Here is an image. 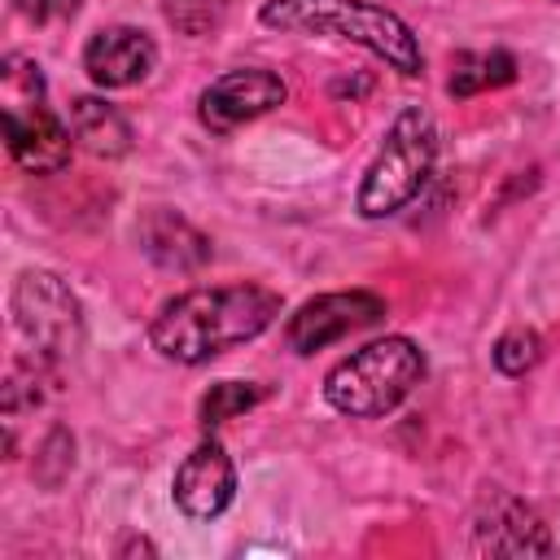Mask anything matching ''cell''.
Listing matches in <instances>:
<instances>
[{"mask_svg": "<svg viewBox=\"0 0 560 560\" xmlns=\"http://www.w3.org/2000/svg\"><path fill=\"white\" fill-rule=\"evenodd\" d=\"M280 315V298L262 284H201L158 306L149 341L175 363H210L214 354L254 341Z\"/></svg>", "mask_w": 560, "mask_h": 560, "instance_id": "6da1fadb", "label": "cell"}, {"mask_svg": "<svg viewBox=\"0 0 560 560\" xmlns=\"http://www.w3.org/2000/svg\"><path fill=\"white\" fill-rule=\"evenodd\" d=\"M258 18L271 31L359 44L407 79L424 74V52H420L416 31L385 4H372V0H267L258 9Z\"/></svg>", "mask_w": 560, "mask_h": 560, "instance_id": "7a4b0ae2", "label": "cell"}, {"mask_svg": "<svg viewBox=\"0 0 560 560\" xmlns=\"http://www.w3.org/2000/svg\"><path fill=\"white\" fill-rule=\"evenodd\" d=\"M420 381H424V350L411 337H381L346 354L324 376V398L341 416L376 420L394 411Z\"/></svg>", "mask_w": 560, "mask_h": 560, "instance_id": "3957f363", "label": "cell"}, {"mask_svg": "<svg viewBox=\"0 0 560 560\" xmlns=\"http://www.w3.org/2000/svg\"><path fill=\"white\" fill-rule=\"evenodd\" d=\"M433 162H438V127H433V114L420 109V105H407L389 122L376 158L368 162V171L359 179V197H354L359 214L363 219L398 214L424 188Z\"/></svg>", "mask_w": 560, "mask_h": 560, "instance_id": "277c9868", "label": "cell"}, {"mask_svg": "<svg viewBox=\"0 0 560 560\" xmlns=\"http://www.w3.org/2000/svg\"><path fill=\"white\" fill-rule=\"evenodd\" d=\"M4 140L22 171L57 175L70 162V122L44 105V74L26 57H4Z\"/></svg>", "mask_w": 560, "mask_h": 560, "instance_id": "5b68a950", "label": "cell"}, {"mask_svg": "<svg viewBox=\"0 0 560 560\" xmlns=\"http://www.w3.org/2000/svg\"><path fill=\"white\" fill-rule=\"evenodd\" d=\"M13 319L35 354L66 359L83 346V306L52 271H22L13 284Z\"/></svg>", "mask_w": 560, "mask_h": 560, "instance_id": "8992f818", "label": "cell"}, {"mask_svg": "<svg viewBox=\"0 0 560 560\" xmlns=\"http://www.w3.org/2000/svg\"><path fill=\"white\" fill-rule=\"evenodd\" d=\"M385 319V298L368 293V289H350V293H319L311 302H302L289 324H284V341L298 354H315L359 328H372Z\"/></svg>", "mask_w": 560, "mask_h": 560, "instance_id": "52a82bcc", "label": "cell"}, {"mask_svg": "<svg viewBox=\"0 0 560 560\" xmlns=\"http://www.w3.org/2000/svg\"><path fill=\"white\" fill-rule=\"evenodd\" d=\"M284 96H289V88H284L280 74H271V70H262V66H241V70L219 74V79L201 92L197 118H201V127H210L214 136H228V131H236V127H245V122L271 114L276 105H284Z\"/></svg>", "mask_w": 560, "mask_h": 560, "instance_id": "ba28073f", "label": "cell"}, {"mask_svg": "<svg viewBox=\"0 0 560 560\" xmlns=\"http://www.w3.org/2000/svg\"><path fill=\"white\" fill-rule=\"evenodd\" d=\"M232 494H236V468H232V459H228V451L219 442L192 446L184 455V464L175 468L171 499L192 521H214L219 512H228Z\"/></svg>", "mask_w": 560, "mask_h": 560, "instance_id": "9c48e42d", "label": "cell"}, {"mask_svg": "<svg viewBox=\"0 0 560 560\" xmlns=\"http://www.w3.org/2000/svg\"><path fill=\"white\" fill-rule=\"evenodd\" d=\"M158 66V44L136 26H105L83 48V70L96 88H131Z\"/></svg>", "mask_w": 560, "mask_h": 560, "instance_id": "30bf717a", "label": "cell"}, {"mask_svg": "<svg viewBox=\"0 0 560 560\" xmlns=\"http://www.w3.org/2000/svg\"><path fill=\"white\" fill-rule=\"evenodd\" d=\"M477 551H490V556H547L551 551V534L542 525V516L512 499V494H499L490 503V516L477 521Z\"/></svg>", "mask_w": 560, "mask_h": 560, "instance_id": "8fae6325", "label": "cell"}, {"mask_svg": "<svg viewBox=\"0 0 560 560\" xmlns=\"http://www.w3.org/2000/svg\"><path fill=\"white\" fill-rule=\"evenodd\" d=\"M140 245L166 271H197L210 262V236L197 232L175 210H149L140 219Z\"/></svg>", "mask_w": 560, "mask_h": 560, "instance_id": "7c38bea8", "label": "cell"}, {"mask_svg": "<svg viewBox=\"0 0 560 560\" xmlns=\"http://www.w3.org/2000/svg\"><path fill=\"white\" fill-rule=\"evenodd\" d=\"M70 131L96 158H122L131 149L127 118L109 101H101V96H74L70 101Z\"/></svg>", "mask_w": 560, "mask_h": 560, "instance_id": "4fadbf2b", "label": "cell"}, {"mask_svg": "<svg viewBox=\"0 0 560 560\" xmlns=\"http://www.w3.org/2000/svg\"><path fill=\"white\" fill-rule=\"evenodd\" d=\"M512 79H516V57L503 48H490V52H459L446 88H451V96H472L486 88H503Z\"/></svg>", "mask_w": 560, "mask_h": 560, "instance_id": "5bb4252c", "label": "cell"}, {"mask_svg": "<svg viewBox=\"0 0 560 560\" xmlns=\"http://www.w3.org/2000/svg\"><path fill=\"white\" fill-rule=\"evenodd\" d=\"M258 402H262V389L254 381H219L201 394L197 420H201V429H219V424H228L232 416H245Z\"/></svg>", "mask_w": 560, "mask_h": 560, "instance_id": "9a60e30c", "label": "cell"}, {"mask_svg": "<svg viewBox=\"0 0 560 560\" xmlns=\"http://www.w3.org/2000/svg\"><path fill=\"white\" fill-rule=\"evenodd\" d=\"M162 13L188 39H206L210 31L223 26V0H166Z\"/></svg>", "mask_w": 560, "mask_h": 560, "instance_id": "2e32d148", "label": "cell"}, {"mask_svg": "<svg viewBox=\"0 0 560 560\" xmlns=\"http://www.w3.org/2000/svg\"><path fill=\"white\" fill-rule=\"evenodd\" d=\"M538 359H542V337L534 328H508L494 341V368L503 376H525Z\"/></svg>", "mask_w": 560, "mask_h": 560, "instance_id": "e0dca14e", "label": "cell"}, {"mask_svg": "<svg viewBox=\"0 0 560 560\" xmlns=\"http://www.w3.org/2000/svg\"><path fill=\"white\" fill-rule=\"evenodd\" d=\"M18 13L35 18V22H52V18H74L79 13V0H13Z\"/></svg>", "mask_w": 560, "mask_h": 560, "instance_id": "ac0fdd59", "label": "cell"}]
</instances>
